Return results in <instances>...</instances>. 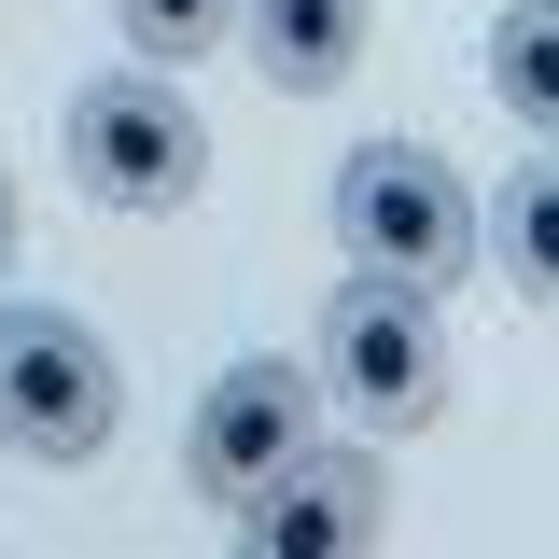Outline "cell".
I'll list each match as a JSON object with an SVG mask.
<instances>
[{"label":"cell","instance_id":"5","mask_svg":"<svg viewBox=\"0 0 559 559\" xmlns=\"http://www.w3.org/2000/svg\"><path fill=\"white\" fill-rule=\"evenodd\" d=\"M224 518H238L252 559H349V546L392 532V476H378V448H294V462H266Z\"/></svg>","mask_w":559,"mask_h":559},{"label":"cell","instance_id":"2","mask_svg":"<svg viewBox=\"0 0 559 559\" xmlns=\"http://www.w3.org/2000/svg\"><path fill=\"white\" fill-rule=\"evenodd\" d=\"M336 238H349V266L406 280V294H448V280L476 266V197H462L448 154H419V140H364V154L336 168Z\"/></svg>","mask_w":559,"mask_h":559},{"label":"cell","instance_id":"8","mask_svg":"<svg viewBox=\"0 0 559 559\" xmlns=\"http://www.w3.org/2000/svg\"><path fill=\"white\" fill-rule=\"evenodd\" d=\"M489 84H503V112L546 140L559 127V0H503V28H489Z\"/></svg>","mask_w":559,"mask_h":559},{"label":"cell","instance_id":"10","mask_svg":"<svg viewBox=\"0 0 559 559\" xmlns=\"http://www.w3.org/2000/svg\"><path fill=\"white\" fill-rule=\"evenodd\" d=\"M112 28H127L140 57H210V43H224V28H238V0H112Z\"/></svg>","mask_w":559,"mask_h":559},{"label":"cell","instance_id":"7","mask_svg":"<svg viewBox=\"0 0 559 559\" xmlns=\"http://www.w3.org/2000/svg\"><path fill=\"white\" fill-rule=\"evenodd\" d=\"M238 28H252V70L280 98H336L378 43V0H238Z\"/></svg>","mask_w":559,"mask_h":559},{"label":"cell","instance_id":"6","mask_svg":"<svg viewBox=\"0 0 559 559\" xmlns=\"http://www.w3.org/2000/svg\"><path fill=\"white\" fill-rule=\"evenodd\" d=\"M308 419H322V378H308V364H280V349L224 364V378L197 392V433H182L197 503H238L266 462H294V448H308Z\"/></svg>","mask_w":559,"mask_h":559},{"label":"cell","instance_id":"9","mask_svg":"<svg viewBox=\"0 0 559 559\" xmlns=\"http://www.w3.org/2000/svg\"><path fill=\"white\" fill-rule=\"evenodd\" d=\"M489 252H503V280H518V294H559V252H546V168H503Z\"/></svg>","mask_w":559,"mask_h":559},{"label":"cell","instance_id":"1","mask_svg":"<svg viewBox=\"0 0 559 559\" xmlns=\"http://www.w3.org/2000/svg\"><path fill=\"white\" fill-rule=\"evenodd\" d=\"M127 419V364L84 308H0V448L14 462H98Z\"/></svg>","mask_w":559,"mask_h":559},{"label":"cell","instance_id":"3","mask_svg":"<svg viewBox=\"0 0 559 559\" xmlns=\"http://www.w3.org/2000/svg\"><path fill=\"white\" fill-rule=\"evenodd\" d=\"M308 378H322L364 433H419V419L448 406V336H433V294H406V280H378V266L336 280Z\"/></svg>","mask_w":559,"mask_h":559},{"label":"cell","instance_id":"4","mask_svg":"<svg viewBox=\"0 0 559 559\" xmlns=\"http://www.w3.org/2000/svg\"><path fill=\"white\" fill-rule=\"evenodd\" d=\"M70 182L98 210H182L210 182V127L168 70H98L70 98Z\"/></svg>","mask_w":559,"mask_h":559},{"label":"cell","instance_id":"11","mask_svg":"<svg viewBox=\"0 0 559 559\" xmlns=\"http://www.w3.org/2000/svg\"><path fill=\"white\" fill-rule=\"evenodd\" d=\"M0 280H14V168H0Z\"/></svg>","mask_w":559,"mask_h":559}]
</instances>
